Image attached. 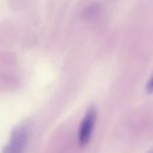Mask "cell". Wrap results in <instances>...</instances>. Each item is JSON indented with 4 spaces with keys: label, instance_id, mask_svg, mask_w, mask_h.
<instances>
[{
    "label": "cell",
    "instance_id": "6da1fadb",
    "mask_svg": "<svg viewBox=\"0 0 153 153\" xmlns=\"http://www.w3.org/2000/svg\"><path fill=\"white\" fill-rule=\"evenodd\" d=\"M29 137V127L22 124L16 127L11 135V140L5 146L3 153H23L26 148Z\"/></svg>",
    "mask_w": 153,
    "mask_h": 153
},
{
    "label": "cell",
    "instance_id": "7a4b0ae2",
    "mask_svg": "<svg viewBox=\"0 0 153 153\" xmlns=\"http://www.w3.org/2000/svg\"><path fill=\"white\" fill-rule=\"evenodd\" d=\"M96 122V111L94 106H90L88 108L86 115L84 116L83 120L80 125L79 133H78V141L81 147L86 146L91 139L93 132L94 125Z\"/></svg>",
    "mask_w": 153,
    "mask_h": 153
},
{
    "label": "cell",
    "instance_id": "3957f363",
    "mask_svg": "<svg viewBox=\"0 0 153 153\" xmlns=\"http://www.w3.org/2000/svg\"><path fill=\"white\" fill-rule=\"evenodd\" d=\"M147 92L148 93H153V76L150 78V80L148 81V85H147Z\"/></svg>",
    "mask_w": 153,
    "mask_h": 153
},
{
    "label": "cell",
    "instance_id": "277c9868",
    "mask_svg": "<svg viewBox=\"0 0 153 153\" xmlns=\"http://www.w3.org/2000/svg\"><path fill=\"white\" fill-rule=\"evenodd\" d=\"M149 153H153V149H152V150H151V151H150Z\"/></svg>",
    "mask_w": 153,
    "mask_h": 153
}]
</instances>
